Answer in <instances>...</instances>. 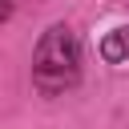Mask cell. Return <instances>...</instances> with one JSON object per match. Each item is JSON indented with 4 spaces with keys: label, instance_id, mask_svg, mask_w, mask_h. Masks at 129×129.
Wrapping results in <instances>:
<instances>
[{
    "label": "cell",
    "instance_id": "obj_2",
    "mask_svg": "<svg viewBox=\"0 0 129 129\" xmlns=\"http://www.w3.org/2000/svg\"><path fill=\"white\" fill-rule=\"evenodd\" d=\"M101 56H105L109 64H125V60H129V28H113V32H105V40H101Z\"/></svg>",
    "mask_w": 129,
    "mask_h": 129
},
{
    "label": "cell",
    "instance_id": "obj_1",
    "mask_svg": "<svg viewBox=\"0 0 129 129\" xmlns=\"http://www.w3.org/2000/svg\"><path fill=\"white\" fill-rule=\"evenodd\" d=\"M81 81V40L69 24H52L40 32L32 48V89L40 97H60Z\"/></svg>",
    "mask_w": 129,
    "mask_h": 129
},
{
    "label": "cell",
    "instance_id": "obj_3",
    "mask_svg": "<svg viewBox=\"0 0 129 129\" xmlns=\"http://www.w3.org/2000/svg\"><path fill=\"white\" fill-rule=\"evenodd\" d=\"M12 4H16V0H0V24H4L8 16H12Z\"/></svg>",
    "mask_w": 129,
    "mask_h": 129
}]
</instances>
